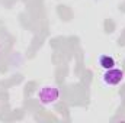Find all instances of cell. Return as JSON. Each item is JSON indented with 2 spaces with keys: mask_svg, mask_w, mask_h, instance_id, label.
<instances>
[{
  "mask_svg": "<svg viewBox=\"0 0 125 123\" xmlns=\"http://www.w3.org/2000/svg\"><path fill=\"white\" fill-rule=\"evenodd\" d=\"M124 80V72L121 70H116V68H109L106 71V74L103 75V83L106 86H118L121 81Z\"/></svg>",
  "mask_w": 125,
  "mask_h": 123,
  "instance_id": "6da1fadb",
  "label": "cell"
},
{
  "mask_svg": "<svg viewBox=\"0 0 125 123\" xmlns=\"http://www.w3.org/2000/svg\"><path fill=\"white\" fill-rule=\"evenodd\" d=\"M38 96H39V98H41L42 103L48 104V103L55 101V100L58 98V91H57L54 87H44Z\"/></svg>",
  "mask_w": 125,
  "mask_h": 123,
  "instance_id": "7a4b0ae2",
  "label": "cell"
},
{
  "mask_svg": "<svg viewBox=\"0 0 125 123\" xmlns=\"http://www.w3.org/2000/svg\"><path fill=\"white\" fill-rule=\"evenodd\" d=\"M99 64L102 65V68L109 70V68H114L115 67V60L112 57H109V55H102L99 58Z\"/></svg>",
  "mask_w": 125,
  "mask_h": 123,
  "instance_id": "3957f363",
  "label": "cell"
}]
</instances>
